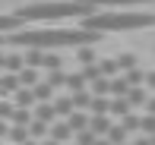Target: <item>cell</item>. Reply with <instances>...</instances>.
I'll list each match as a JSON object with an SVG mask.
<instances>
[{"label": "cell", "instance_id": "1", "mask_svg": "<svg viewBox=\"0 0 155 145\" xmlns=\"http://www.w3.org/2000/svg\"><path fill=\"white\" fill-rule=\"evenodd\" d=\"M101 35L89 29H16L6 32L3 44L13 47H35V51H60V47H82V44H98Z\"/></svg>", "mask_w": 155, "mask_h": 145}, {"label": "cell", "instance_id": "2", "mask_svg": "<svg viewBox=\"0 0 155 145\" xmlns=\"http://www.w3.org/2000/svg\"><path fill=\"white\" fill-rule=\"evenodd\" d=\"M155 22L152 10L146 6V10L133 13V10H114V13H89V16L79 19V29H89V32H98V35H104V32H130V29H149Z\"/></svg>", "mask_w": 155, "mask_h": 145}, {"label": "cell", "instance_id": "3", "mask_svg": "<svg viewBox=\"0 0 155 145\" xmlns=\"http://www.w3.org/2000/svg\"><path fill=\"white\" fill-rule=\"evenodd\" d=\"M89 13H95L92 6L79 3V0H54V3H32V6H22V10H16L13 16L19 19V22H60V19H82L89 16Z\"/></svg>", "mask_w": 155, "mask_h": 145}, {"label": "cell", "instance_id": "4", "mask_svg": "<svg viewBox=\"0 0 155 145\" xmlns=\"http://www.w3.org/2000/svg\"><path fill=\"white\" fill-rule=\"evenodd\" d=\"M48 139H54V142L67 145V142H73V133H70V126H67L63 120H54L51 126H48Z\"/></svg>", "mask_w": 155, "mask_h": 145}, {"label": "cell", "instance_id": "5", "mask_svg": "<svg viewBox=\"0 0 155 145\" xmlns=\"http://www.w3.org/2000/svg\"><path fill=\"white\" fill-rule=\"evenodd\" d=\"M51 110H54L57 120L70 117V114H73V101H70V95H54V98H51Z\"/></svg>", "mask_w": 155, "mask_h": 145}, {"label": "cell", "instance_id": "6", "mask_svg": "<svg viewBox=\"0 0 155 145\" xmlns=\"http://www.w3.org/2000/svg\"><path fill=\"white\" fill-rule=\"evenodd\" d=\"M79 3H86V6H152V0H79Z\"/></svg>", "mask_w": 155, "mask_h": 145}, {"label": "cell", "instance_id": "7", "mask_svg": "<svg viewBox=\"0 0 155 145\" xmlns=\"http://www.w3.org/2000/svg\"><path fill=\"white\" fill-rule=\"evenodd\" d=\"M124 98H127V104H130V110H136V107H146L152 101V92H146V88H130Z\"/></svg>", "mask_w": 155, "mask_h": 145}, {"label": "cell", "instance_id": "8", "mask_svg": "<svg viewBox=\"0 0 155 145\" xmlns=\"http://www.w3.org/2000/svg\"><path fill=\"white\" fill-rule=\"evenodd\" d=\"M10 101H13V107H25V110L35 107V95H32V88H16V92L10 95Z\"/></svg>", "mask_w": 155, "mask_h": 145}, {"label": "cell", "instance_id": "9", "mask_svg": "<svg viewBox=\"0 0 155 145\" xmlns=\"http://www.w3.org/2000/svg\"><path fill=\"white\" fill-rule=\"evenodd\" d=\"M63 123H67V126H70V133H82V129H86L89 126V114H82V110H73V114H70V117H63Z\"/></svg>", "mask_w": 155, "mask_h": 145}, {"label": "cell", "instance_id": "10", "mask_svg": "<svg viewBox=\"0 0 155 145\" xmlns=\"http://www.w3.org/2000/svg\"><path fill=\"white\" fill-rule=\"evenodd\" d=\"M32 95H35V104H48V101H51L57 92H54V88L41 79V82H35V85H32Z\"/></svg>", "mask_w": 155, "mask_h": 145}, {"label": "cell", "instance_id": "11", "mask_svg": "<svg viewBox=\"0 0 155 145\" xmlns=\"http://www.w3.org/2000/svg\"><path fill=\"white\" fill-rule=\"evenodd\" d=\"M111 123H114L111 117H89V126H86V129L95 136V139H101V136L108 133V126H111Z\"/></svg>", "mask_w": 155, "mask_h": 145}, {"label": "cell", "instance_id": "12", "mask_svg": "<svg viewBox=\"0 0 155 145\" xmlns=\"http://www.w3.org/2000/svg\"><path fill=\"white\" fill-rule=\"evenodd\" d=\"M22 51H10V54H3V73H19L22 70Z\"/></svg>", "mask_w": 155, "mask_h": 145}, {"label": "cell", "instance_id": "13", "mask_svg": "<svg viewBox=\"0 0 155 145\" xmlns=\"http://www.w3.org/2000/svg\"><path fill=\"white\" fill-rule=\"evenodd\" d=\"M98 73L104 76V79H114V76H120V70H117V60L114 57H98Z\"/></svg>", "mask_w": 155, "mask_h": 145}, {"label": "cell", "instance_id": "14", "mask_svg": "<svg viewBox=\"0 0 155 145\" xmlns=\"http://www.w3.org/2000/svg\"><path fill=\"white\" fill-rule=\"evenodd\" d=\"M16 79H19V88H32L35 82H41V76H38V70H32V66H22V70L16 73Z\"/></svg>", "mask_w": 155, "mask_h": 145}, {"label": "cell", "instance_id": "15", "mask_svg": "<svg viewBox=\"0 0 155 145\" xmlns=\"http://www.w3.org/2000/svg\"><path fill=\"white\" fill-rule=\"evenodd\" d=\"M19 88V79H16V73H3L0 76V98H10L13 92Z\"/></svg>", "mask_w": 155, "mask_h": 145}, {"label": "cell", "instance_id": "16", "mask_svg": "<svg viewBox=\"0 0 155 145\" xmlns=\"http://www.w3.org/2000/svg\"><path fill=\"white\" fill-rule=\"evenodd\" d=\"M95 60H98L95 44H82V47H76V63H79V66H89V63H95Z\"/></svg>", "mask_w": 155, "mask_h": 145}, {"label": "cell", "instance_id": "17", "mask_svg": "<svg viewBox=\"0 0 155 145\" xmlns=\"http://www.w3.org/2000/svg\"><path fill=\"white\" fill-rule=\"evenodd\" d=\"M32 120H41V123H48V126H51V123L57 120V117H54V110H51V101H48V104H35V107H32Z\"/></svg>", "mask_w": 155, "mask_h": 145}, {"label": "cell", "instance_id": "18", "mask_svg": "<svg viewBox=\"0 0 155 145\" xmlns=\"http://www.w3.org/2000/svg\"><path fill=\"white\" fill-rule=\"evenodd\" d=\"M127 114H130L127 98H108V117H127Z\"/></svg>", "mask_w": 155, "mask_h": 145}, {"label": "cell", "instance_id": "19", "mask_svg": "<svg viewBox=\"0 0 155 145\" xmlns=\"http://www.w3.org/2000/svg\"><path fill=\"white\" fill-rule=\"evenodd\" d=\"M70 101H73V110H82V114H86L92 95H89V88H82V92H70Z\"/></svg>", "mask_w": 155, "mask_h": 145}, {"label": "cell", "instance_id": "20", "mask_svg": "<svg viewBox=\"0 0 155 145\" xmlns=\"http://www.w3.org/2000/svg\"><path fill=\"white\" fill-rule=\"evenodd\" d=\"M101 139H104V142H111V145H120V142H130V136H127L124 129L117 126V123H111V126H108V133H104Z\"/></svg>", "mask_w": 155, "mask_h": 145}, {"label": "cell", "instance_id": "21", "mask_svg": "<svg viewBox=\"0 0 155 145\" xmlns=\"http://www.w3.org/2000/svg\"><path fill=\"white\" fill-rule=\"evenodd\" d=\"M63 88H67V95H70V92H82V88H86V79L79 76V70H76V73H67Z\"/></svg>", "mask_w": 155, "mask_h": 145}, {"label": "cell", "instance_id": "22", "mask_svg": "<svg viewBox=\"0 0 155 145\" xmlns=\"http://www.w3.org/2000/svg\"><path fill=\"white\" fill-rule=\"evenodd\" d=\"M41 60H45V51H35V47H25V51H22V63L32 66V70H38Z\"/></svg>", "mask_w": 155, "mask_h": 145}, {"label": "cell", "instance_id": "23", "mask_svg": "<svg viewBox=\"0 0 155 145\" xmlns=\"http://www.w3.org/2000/svg\"><path fill=\"white\" fill-rule=\"evenodd\" d=\"M63 79H67V70L57 66V70H48V79H45V82L54 88V92H60V88H63Z\"/></svg>", "mask_w": 155, "mask_h": 145}, {"label": "cell", "instance_id": "24", "mask_svg": "<svg viewBox=\"0 0 155 145\" xmlns=\"http://www.w3.org/2000/svg\"><path fill=\"white\" fill-rule=\"evenodd\" d=\"M117 126H120L127 136H130V133H139V114H133V110H130L127 117H120V123H117Z\"/></svg>", "mask_w": 155, "mask_h": 145}, {"label": "cell", "instance_id": "25", "mask_svg": "<svg viewBox=\"0 0 155 145\" xmlns=\"http://www.w3.org/2000/svg\"><path fill=\"white\" fill-rule=\"evenodd\" d=\"M25 133H29V139H48V123H41V120H29Z\"/></svg>", "mask_w": 155, "mask_h": 145}, {"label": "cell", "instance_id": "26", "mask_svg": "<svg viewBox=\"0 0 155 145\" xmlns=\"http://www.w3.org/2000/svg\"><path fill=\"white\" fill-rule=\"evenodd\" d=\"M29 120H32V110L13 107V114H10V123H13V126H29Z\"/></svg>", "mask_w": 155, "mask_h": 145}, {"label": "cell", "instance_id": "27", "mask_svg": "<svg viewBox=\"0 0 155 145\" xmlns=\"http://www.w3.org/2000/svg\"><path fill=\"white\" fill-rule=\"evenodd\" d=\"M114 60H117V70H120V73L139 66V57H136V54H120V57H114Z\"/></svg>", "mask_w": 155, "mask_h": 145}, {"label": "cell", "instance_id": "28", "mask_svg": "<svg viewBox=\"0 0 155 145\" xmlns=\"http://www.w3.org/2000/svg\"><path fill=\"white\" fill-rule=\"evenodd\" d=\"M6 139L16 142V145H22L25 139H29V133H25V126H13V123H10V129H6Z\"/></svg>", "mask_w": 155, "mask_h": 145}, {"label": "cell", "instance_id": "29", "mask_svg": "<svg viewBox=\"0 0 155 145\" xmlns=\"http://www.w3.org/2000/svg\"><path fill=\"white\" fill-rule=\"evenodd\" d=\"M22 29V22H19L16 16H0V35H6V32H16Z\"/></svg>", "mask_w": 155, "mask_h": 145}, {"label": "cell", "instance_id": "30", "mask_svg": "<svg viewBox=\"0 0 155 145\" xmlns=\"http://www.w3.org/2000/svg\"><path fill=\"white\" fill-rule=\"evenodd\" d=\"M41 66H45V70H57V66H63V57H60V54H54V51H45Z\"/></svg>", "mask_w": 155, "mask_h": 145}, {"label": "cell", "instance_id": "31", "mask_svg": "<svg viewBox=\"0 0 155 145\" xmlns=\"http://www.w3.org/2000/svg\"><path fill=\"white\" fill-rule=\"evenodd\" d=\"M139 133H143V136H152L155 133V117L152 114H143V117H139Z\"/></svg>", "mask_w": 155, "mask_h": 145}, {"label": "cell", "instance_id": "32", "mask_svg": "<svg viewBox=\"0 0 155 145\" xmlns=\"http://www.w3.org/2000/svg\"><path fill=\"white\" fill-rule=\"evenodd\" d=\"M79 76L86 79V85H89V82H95V79H101V73H98V63H89V66H82V70H79Z\"/></svg>", "mask_w": 155, "mask_h": 145}, {"label": "cell", "instance_id": "33", "mask_svg": "<svg viewBox=\"0 0 155 145\" xmlns=\"http://www.w3.org/2000/svg\"><path fill=\"white\" fill-rule=\"evenodd\" d=\"M10 114H13V101L10 98H0V120L10 123Z\"/></svg>", "mask_w": 155, "mask_h": 145}, {"label": "cell", "instance_id": "34", "mask_svg": "<svg viewBox=\"0 0 155 145\" xmlns=\"http://www.w3.org/2000/svg\"><path fill=\"white\" fill-rule=\"evenodd\" d=\"M95 142V136L89 133V129H82V133H76V145H92Z\"/></svg>", "mask_w": 155, "mask_h": 145}, {"label": "cell", "instance_id": "35", "mask_svg": "<svg viewBox=\"0 0 155 145\" xmlns=\"http://www.w3.org/2000/svg\"><path fill=\"white\" fill-rule=\"evenodd\" d=\"M130 145H152V136H143V133H139L136 139H130Z\"/></svg>", "mask_w": 155, "mask_h": 145}, {"label": "cell", "instance_id": "36", "mask_svg": "<svg viewBox=\"0 0 155 145\" xmlns=\"http://www.w3.org/2000/svg\"><path fill=\"white\" fill-rule=\"evenodd\" d=\"M6 129H10V123H6V120H0V139H6Z\"/></svg>", "mask_w": 155, "mask_h": 145}, {"label": "cell", "instance_id": "37", "mask_svg": "<svg viewBox=\"0 0 155 145\" xmlns=\"http://www.w3.org/2000/svg\"><path fill=\"white\" fill-rule=\"evenodd\" d=\"M38 145H60V142H54V139H45V142H38Z\"/></svg>", "mask_w": 155, "mask_h": 145}, {"label": "cell", "instance_id": "38", "mask_svg": "<svg viewBox=\"0 0 155 145\" xmlns=\"http://www.w3.org/2000/svg\"><path fill=\"white\" fill-rule=\"evenodd\" d=\"M92 145H111V142H104V139H95V142H92Z\"/></svg>", "mask_w": 155, "mask_h": 145}, {"label": "cell", "instance_id": "39", "mask_svg": "<svg viewBox=\"0 0 155 145\" xmlns=\"http://www.w3.org/2000/svg\"><path fill=\"white\" fill-rule=\"evenodd\" d=\"M0 73H3V47H0Z\"/></svg>", "mask_w": 155, "mask_h": 145}, {"label": "cell", "instance_id": "40", "mask_svg": "<svg viewBox=\"0 0 155 145\" xmlns=\"http://www.w3.org/2000/svg\"><path fill=\"white\" fill-rule=\"evenodd\" d=\"M22 145H38V142H35V139H25V142H22Z\"/></svg>", "mask_w": 155, "mask_h": 145}, {"label": "cell", "instance_id": "41", "mask_svg": "<svg viewBox=\"0 0 155 145\" xmlns=\"http://www.w3.org/2000/svg\"><path fill=\"white\" fill-rule=\"evenodd\" d=\"M120 145H130V142H120Z\"/></svg>", "mask_w": 155, "mask_h": 145}, {"label": "cell", "instance_id": "42", "mask_svg": "<svg viewBox=\"0 0 155 145\" xmlns=\"http://www.w3.org/2000/svg\"><path fill=\"white\" fill-rule=\"evenodd\" d=\"M67 145H76V142H67Z\"/></svg>", "mask_w": 155, "mask_h": 145}]
</instances>
